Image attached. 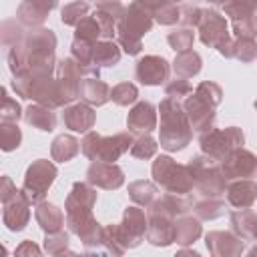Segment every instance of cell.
Here are the masks:
<instances>
[{"label":"cell","mask_w":257,"mask_h":257,"mask_svg":"<svg viewBox=\"0 0 257 257\" xmlns=\"http://www.w3.org/2000/svg\"><path fill=\"white\" fill-rule=\"evenodd\" d=\"M201 16H203V8L201 6H197V4H181V22H183V28L199 26Z\"/></svg>","instance_id":"f907efd6"},{"label":"cell","mask_w":257,"mask_h":257,"mask_svg":"<svg viewBox=\"0 0 257 257\" xmlns=\"http://www.w3.org/2000/svg\"><path fill=\"white\" fill-rule=\"evenodd\" d=\"M255 20H257V14H255Z\"/></svg>","instance_id":"94428289"},{"label":"cell","mask_w":257,"mask_h":257,"mask_svg":"<svg viewBox=\"0 0 257 257\" xmlns=\"http://www.w3.org/2000/svg\"><path fill=\"white\" fill-rule=\"evenodd\" d=\"M24 26H20L18 20H2L0 24V42L4 48L16 46L24 38Z\"/></svg>","instance_id":"60d3db41"},{"label":"cell","mask_w":257,"mask_h":257,"mask_svg":"<svg viewBox=\"0 0 257 257\" xmlns=\"http://www.w3.org/2000/svg\"><path fill=\"white\" fill-rule=\"evenodd\" d=\"M205 245L211 257H241L245 251L243 239L233 231H209L205 235Z\"/></svg>","instance_id":"ffe728a7"},{"label":"cell","mask_w":257,"mask_h":257,"mask_svg":"<svg viewBox=\"0 0 257 257\" xmlns=\"http://www.w3.org/2000/svg\"><path fill=\"white\" fill-rule=\"evenodd\" d=\"M128 197H131V201H133L135 205L149 209V207L159 199V189H157L155 183L145 181V179L133 181V183L128 185Z\"/></svg>","instance_id":"e575fe53"},{"label":"cell","mask_w":257,"mask_h":257,"mask_svg":"<svg viewBox=\"0 0 257 257\" xmlns=\"http://www.w3.org/2000/svg\"><path fill=\"white\" fill-rule=\"evenodd\" d=\"M58 175V169L52 161L48 159H36L28 165L24 173V183H22V193L28 197L30 203L38 205L46 199L48 189L52 187L54 179Z\"/></svg>","instance_id":"30bf717a"},{"label":"cell","mask_w":257,"mask_h":257,"mask_svg":"<svg viewBox=\"0 0 257 257\" xmlns=\"http://www.w3.org/2000/svg\"><path fill=\"white\" fill-rule=\"evenodd\" d=\"M86 183L98 189L116 191L124 183V171L116 163H90L86 169Z\"/></svg>","instance_id":"e0dca14e"},{"label":"cell","mask_w":257,"mask_h":257,"mask_svg":"<svg viewBox=\"0 0 257 257\" xmlns=\"http://www.w3.org/2000/svg\"><path fill=\"white\" fill-rule=\"evenodd\" d=\"M197 32H199V40L205 46L217 48V50L231 40L225 16L219 10H215L213 6L211 8H203V16H201V22L197 26Z\"/></svg>","instance_id":"4fadbf2b"},{"label":"cell","mask_w":257,"mask_h":257,"mask_svg":"<svg viewBox=\"0 0 257 257\" xmlns=\"http://www.w3.org/2000/svg\"><path fill=\"white\" fill-rule=\"evenodd\" d=\"M183 108H185L187 118L191 122V128L195 133L203 135V133L213 128V124H215V108L209 102H205L203 98H199L195 92L183 100Z\"/></svg>","instance_id":"d6986e66"},{"label":"cell","mask_w":257,"mask_h":257,"mask_svg":"<svg viewBox=\"0 0 257 257\" xmlns=\"http://www.w3.org/2000/svg\"><path fill=\"white\" fill-rule=\"evenodd\" d=\"M195 94H197L199 98H203L205 102H209L213 108H217V106L221 104V100H223V90H221V86H219L217 82H213V80H203V82H199L197 88H195Z\"/></svg>","instance_id":"bcb514c9"},{"label":"cell","mask_w":257,"mask_h":257,"mask_svg":"<svg viewBox=\"0 0 257 257\" xmlns=\"http://www.w3.org/2000/svg\"><path fill=\"white\" fill-rule=\"evenodd\" d=\"M221 171L225 179L231 181H245L251 177H257V157L247 149H235L229 157H225L221 163Z\"/></svg>","instance_id":"5bb4252c"},{"label":"cell","mask_w":257,"mask_h":257,"mask_svg":"<svg viewBox=\"0 0 257 257\" xmlns=\"http://www.w3.org/2000/svg\"><path fill=\"white\" fill-rule=\"evenodd\" d=\"M191 94H193V88H191V84L185 78H177L175 76L171 82L165 84V96L167 98H173V100H181L183 102Z\"/></svg>","instance_id":"681fc988"},{"label":"cell","mask_w":257,"mask_h":257,"mask_svg":"<svg viewBox=\"0 0 257 257\" xmlns=\"http://www.w3.org/2000/svg\"><path fill=\"white\" fill-rule=\"evenodd\" d=\"M147 225H149V219L145 211L139 209L137 205H128L122 211V221L116 223V235H118L120 245L126 251L139 247L147 235Z\"/></svg>","instance_id":"7c38bea8"},{"label":"cell","mask_w":257,"mask_h":257,"mask_svg":"<svg viewBox=\"0 0 257 257\" xmlns=\"http://www.w3.org/2000/svg\"><path fill=\"white\" fill-rule=\"evenodd\" d=\"M233 233L243 241H257V213L251 209H235L229 215Z\"/></svg>","instance_id":"4316f807"},{"label":"cell","mask_w":257,"mask_h":257,"mask_svg":"<svg viewBox=\"0 0 257 257\" xmlns=\"http://www.w3.org/2000/svg\"><path fill=\"white\" fill-rule=\"evenodd\" d=\"M12 88L20 98L32 100L34 104H42L48 108H66L70 102L62 94L58 78L54 76H38V74H24L12 78Z\"/></svg>","instance_id":"5b68a950"},{"label":"cell","mask_w":257,"mask_h":257,"mask_svg":"<svg viewBox=\"0 0 257 257\" xmlns=\"http://www.w3.org/2000/svg\"><path fill=\"white\" fill-rule=\"evenodd\" d=\"M126 128L131 135H137V137L151 135L157 128V108L149 100H139L128 110Z\"/></svg>","instance_id":"7402d4cb"},{"label":"cell","mask_w":257,"mask_h":257,"mask_svg":"<svg viewBox=\"0 0 257 257\" xmlns=\"http://www.w3.org/2000/svg\"><path fill=\"white\" fill-rule=\"evenodd\" d=\"M68 243H70L68 233L66 231H58V233H46L44 235V241H42V247L52 257V255H56L60 251H66L68 249Z\"/></svg>","instance_id":"c3c4849f"},{"label":"cell","mask_w":257,"mask_h":257,"mask_svg":"<svg viewBox=\"0 0 257 257\" xmlns=\"http://www.w3.org/2000/svg\"><path fill=\"white\" fill-rule=\"evenodd\" d=\"M80 100L84 104H88V106H102V104H106L110 100V88L100 78H94V76L82 78Z\"/></svg>","instance_id":"f1b7e54d"},{"label":"cell","mask_w":257,"mask_h":257,"mask_svg":"<svg viewBox=\"0 0 257 257\" xmlns=\"http://www.w3.org/2000/svg\"><path fill=\"white\" fill-rule=\"evenodd\" d=\"M34 217H36V223L40 225V229L44 233H58V231H62L64 221H66L62 211L54 203H48V201H42V203L36 205Z\"/></svg>","instance_id":"83f0119b"},{"label":"cell","mask_w":257,"mask_h":257,"mask_svg":"<svg viewBox=\"0 0 257 257\" xmlns=\"http://www.w3.org/2000/svg\"><path fill=\"white\" fill-rule=\"evenodd\" d=\"M52 8H56L54 0H24L16 8V20L20 22V26H26L30 30L42 28Z\"/></svg>","instance_id":"44dd1931"},{"label":"cell","mask_w":257,"mask_h":257,"mask_svg":"<svg viewBox=\"0 0 257 257\" xmlns=\"http://www.w3.org/2000/svg\"><path fill=\"white\" fill-rule=\"evenodd\" d=\"M137 98H139V88L133 82H118L110 88V100L118 106L137 104Z\"/></svg>","instance_id":"b9f144b4"},{"label":"cell","mask_w":257,"mask_h":257,"mask_svg":"<svg viewBox=\"0 0 257 257\" xmlns=\"http://www.w3.org/2000/svg\"><path fill=\"white\" fill-rule=\"evenodd\" d=\"M16 193H18L16 185L12 183V179H10L8 175H4V177H2V187H0V201H2V203H6V201H8V199H12Z\"/></svg>","instance_id":"db71d44e"},{"label":"cell","mask_w":257,"mask_h":257,"mask_svg":"<svg viewBox=\"0 0 257 257\" xmlns=\"http://www.w3.org/2000/svg\"><path fill=\"white\" fill-rule=\"evenodd\" d=\"M94 120H96L94 108L84 102L68 104L62 112V122L72 133H84V135L90 133V128L94 126Z\"/></svg>","instance_id":"603a6c76"},{"label":"cell","mask_w":257,"mask_h":257,"mask_svg":"<svg viewBox=\"0 0 257 257\" xmlns=\"http://www.w3.org/2000/svg\"><path fill=\"white\" fill-rule=\"evenodd\" d=\"M245 257H257V245H253L249 251H247V255Z\"/></svg>","instance_id":"680465c9"},{"label":"cell","mask_w":257,"mask_h":257,"mask_svg":"<svg viewBox=\"0 0 257 257\" xmlns=\"http://www.w3.org/2000/svg\"><path fill=\"white\" fill-rule=\"evenodd\" d=\"M24 120L44 133H52L56 128V112L42 104H30L28 108H24Z\"/></svg>","instance_id":"4dcf8cb0"},{"label":"cell","mask_w":257,"mask_h":257,"mask_svg":"<svg viewBox=\"0 0 257 257\" xmlns=\"http://www.w3.org/2000/svg\"><path fill=\"white\" fill-rule=\"evenodd\" d=\"M175 257H201L197 251H193V249H187V247H183L181 251H177L175 253Z\"/></svg>","instance_id":"11a10c76"},{"label":"cell","mask_w":257,"mask_h":257,"mask_svg":"<svg viewBox=\"0 0 257 257\" xmlns=\"http://www.w3.org/2000/svg\"><path fill=\"white\" fill-rule=\"evenodd\" d=\"M157 149H159V143L151 137V135H143V137H137L133 147H131V155L135 159H153L157 155Z\"/></svg>","instance_id":"f6af8a7d"},{"label":"cell","mask_w":257,"mask_h":257,"mask_svg":"<svg viewBox=\"0 0 257 257\" xmlns=\"http://www.w3.org/2000/svg\"><path fill=\"white\" fill-rule=\"evenodd\" d=\"M153 22L155 20L147 4L131 2L116 24V44L120 46V50L131 56H137L143 48V36L151 32Z\"/></svg>","instance_id":"277c9868"},{"label":"cell","mask_w":257,"mask_h":257,"mask_svg":"<svg viewBox=\"0 0 257 257\" xmlns=\"http://www.w3.org/2000/svg\"><path fill=\"white\" fill-rule=\"evenodd\" d=\"M191 175H193V183L195 189L205 197V199H219L221 195L227 193V185L229 181L225 179L221 165L205 155H195L189 163H187Z\"/></svg>","instance_id":"ba28073f"},{"label":"cell","mask_w":257,"mask_h":257,"mask_svg":"<svg viewBox=\"0 0 257 257\" xmlns=\"http://www.w3.org/2000/svg\"><path fill=\"white\" fill-rule=\"evenodd\" d=\"M22 143V131L18 122H0V149L4 153L16 151Z\"/></svg>","instance_id":"f35d334b"},{"label":"cell","mask_w":257,"mask_h":257,"mask_svg":"<svg viewBox=\"0 0 257 257\" xmlns=\"http://www.w3.org/2000/svg\"><path fill=\"white\" fill-rule=\"evenodd\" d=\"M167 42L177 54L189 52L193 48V42H195V32L191 28H175L167 34Z\"/></svg>","instance_id":"ab89813d"},{"label":"cell","mask_w":257,"mask_h":257,"mask_svg":"<svg viewBox=\"0 0 257 257\" xmlns=\"http://www.w3.org/2000/svg\"><path fill=\"white\" fill-rule=\"evenodd\" d=\"M56 34L50 28H34L8 50V68L12 76L38 74L52 76L56 72Z\"/></svg>","instance_id":"6da1fadb"},{"label":"cell","mask_w":257,"mask_h":257,"mask_svg":"<svg viewBox=\"0 0 257 257\" xmlns=\"http://www.w3.org/2000/svg\"><path fill=\"white\" fill-rule=\"evenodd\" d=\"M120 46L114 42V40H100L96 46H94V56H92V64L100 70V68H110V66H116L118 60H120Z\"/></svg>","instance_id":"d6a6232c"},{"label":"cell","mask_w":257,"mask_h":257,"mask_svg":"<svg viewBox=\"0 0 257 257\" xmlns=\"http://www.w3.org/2000/svg\"><path fill=\"white\" fill-rule=\"evenodd\" d=\"M225 203L221 199H201L193 205V213L199 221H213L225 215Z\"/></svg>","instance_id":"8d00e7d4"},{"label":"cell","mask_w":257,"mask_h":257,"mask_svg":"<svg viewBox=\"0 0 257 257\" xmlns=\"http://www.w3.org/2000/svg\"><path fill=\"white\" fill-rule=\"evenodd\" d=\"M227 203L235 209H251L257 201V183L253 179L231 181L227 185Z\"/></svg>","instance_id":"d4e9b609"},{"label":"cell","mask_w":257,"mask_h":257,"mask_svg":"<svg viewBox=\"0 0 257 257\" xmlns=\"http://www.w3.org/2000/svg\"><path fill=\"white\" fill-rule=\"evenodd\" d=\"M94 205H96V189L88 183L76 181L70 193L66 195L64 217H66L68 231L74 233L86 249L100 253L102 239H104V225H100L94 219L92 215Z\"/></svg>","instance_id":"7a4b0ae2"},{"label":"cell","mask_w":257,"mask_h":257,"mask_svg":"<svg viewBox=\"0 0 257 257\" xmlns=\"http://www.w3.org/2000/svg\"><path fill=\"white\" fill-rule=\"evenodd\" d=\"M159 114H161V124H159L161 147L169 153L187 149V145L193 141V128L183 108V102L173 98H163L159 104Z\"/></svg>","instance_id":"3957f363"},{"label":"cell","mask_w":257,"mask_h":257,"mask_svg":"<svg viewBox=\"0 0 257 257\" xmlns=\"http://www.w3.org/2000/svg\"><path fill=\"white\" fill-rule=\"evenodd\" d=\"M245 143V135L239 126H227V128H211L203 135H199V147L201 155L221 163L225 157H229L235 149H241Z\"/></svg>","instance_id":"9c48e42d"},{"label":"cell","mask_w":257,"mask_h":257,"mask_svg":"<svg viewBox=\"0 0 257 257\" xmlns=\"http://www.w3.org/2000/svg\"><path fill=\"white\" fill-rule=\"evenodd\" d=\"M133 143H135V139L128 131L126 133H116V135H110V137H102V135L90 131L80 141V151L92 163H114L126 151H131Z\"/></svg>","instance_id":"8992f818"},{"label":"cell","mask_w":257,"mask_h":257,"mask_svg":"<svg viewBox=\"0 0 257 257\" xmlns=\"http://www.w3.org/2000/svg\"><path fill=\"white\" fill-rule=\"evenodd\" d=\"M189 209H191V203L181 197V195H161L151 207H149V213H155V215H163V217H169V219H179L183 215H189Z\"/></svg>","instance_id":"484cf974"},{"label":"cell","mask_w":257,"mask_h":257,"mask_svg":"<svg viewBox=\"0 0 257 257\" xmlns=\"http://www.w3.org/2000/svg\"><path fill=\"white\" fill-rule=\"evenodd\" d=\"M88 10H90V6H88L86 2H68V4H64L62 10H60V20H62V24L76 28V24H78L82 18L88 16Z\"/></svg>","instance_id":"7bdbcfd3"},{"label":"cell","mask_w":257,"mask_h":257,"mask_svg":"<svg viewBox=\"0 0 257 257\" xmlns=\"http://www.w3.org/2000/svg\"><path fill=\"white\" fill-rule=\"evenodd\" d=\"M82 76L86 78V70L72 56L58 60V64H56V78H58V84L62 88V94L66 96L68 102H74L80 96Z\"/></svg>","instance_id":"9a60e30c"},{"label":"cell","mask_w":257,"mask_h":257,"mask_svg":"<svg viewBox=\"0 0 257 257\" xmlns=\"http://www.w3.org/2000/svg\"><path fill=\"white\" fill-rule=\"evenodd\" d=\"M74 38H76V40L90 42V44H98V42H100L98 38H102V32H100V26H98L96 18H94V16L82 18V20L76 24V28H74Z\"/></svg>","instance_id":"74e56055"},{"label":"cell","mask_w":257,"mask_h":257,"mask_svg":"<svg viewBox=\"0 0 257 257\" xmlns=\"http://www.w3.org/2000/svg\"><path fill=\"white\" fill-rule=\"evenodd\" d=\"M78 257H106V255H104V253H96V251H94V253L88 251V253H82V255H78Z\"/></svg>","instance_id":"6f0895ef"},{"label":"cell","mask_w":257,"mask_h":257,"mask_svg":"<svg viewBox=\"0 0 257 257\" xmlns=\"http://www.w3.org/2000/svg\"><path fill=\"white\" fill-rule=\"evenodd\" d=\"M223 12L231 18L235 38H257V2L255 0H231L223 4Z\"/></svg>","instance_id":"8fae6325"},{"label":"cell","mask_w":257,"mask_h":257,"mask_svg":"<svg viewBox=\"0 0 257 257\" xmlns=\"http://www.w3.org/2000/svg\"><path fill=\"white\" fill-rule=\"evenodd\" d=\"M14 257H42V249L34 241H22L14 249Z\"/></svg>","instance_id":"f5cc1de1"},{"label":"cell","mask_w":257,"mask_h":257,"mask_svg":"<svg viewBox=\"0 0 257 257\" xmlns=\"http://www.w3.org/2000/svg\"><path fill=\"white\" fill-rule=\"evenodd\" d=\"M24 118V110L16 98L8 96V90L2 88V104H0V122H18Z\"/></svg>","instance_id":"ee69618b"},{"label":"cell","mask_w":257,"mask_h":257,"mask_svg":"<svg viewBox=\"0 0 257 257\" xmlns=\"http://www.w3.org/2000/svg\"><path fill=\"white\" fill-rule=\"evenodd\" d=\"M169 70H171V64L167 58L159 54H147L137 60L135 76L145 86H159L169 78Z\"/></svg>","instance_id":"2e32d148"},{"label":"cell","mask_w":257,"mask_h":257,"mask_svg":"<svg viewBox=\"0 0 257 257\" xmlns=\"http://www.w3.org/2000/svg\"><path fill=\"white\" fill-rule=\"evenodd\" d=\"M80 151V143L72 135H58L50 145V157L56 163L72 161Z\"/></svg>","instance_id":"836d02e7"},{"label":"cell","mask_w":257,"mask_h":257,"mask_svg":"<svg viewBox=\"0 0 257 257\" xmlns=\"http://www.w3.org/2000/svg\"><path fill=\"white\" fill-rule=\"evenodd\" d=\"M171 68H173V72H175L177 78H185V80H187V78H193V76H197V74L201 72V68H203V58H201V54L195 52V50L181 52V54L175 56Z\"/></svg>","instance_id":"1f68e13d"},{"label":"cell","mask_w":257,"mask_h":257,"mask_svg":"<svg viewBox=\"0 0 257 257\" xmlns=\"http://www.w3.org/2000/svg\"><path fill=\"white\" fill-rule=\"evenodd\" d=\"M253 104H255V108H257V100H255V102H253Z\"/></svg>","instance_id":"91938a15"},{"label":"cell","mask_w":257,"mask_h":257,"mask_svg":"<svg viewBox=\"0 0 257 257\" xmlns=\"http://www.w3.org/2000/svg\"><path fill=\"white\" fill-rule=\"evenodd\" d=\"M203 235V225L193 215H183L175 221V243L189 247Z\"/></svg>","instance_id":"f546056e"},{"label":"cell","mask_w":257,"mask_h":257,"mask_svg":"<svg viewBox=\"0 0 257 257\" xmlns=\"http://www.w3.org/2000/svg\"><path fill=\"white\" fill-rule=\"evenodd\" d=\"M30 205L32 203L22 193V189H18V193L12 199L2 203V223L6 225L8 231H22L28 225V221H30Z\"/></svg>","instance_id":"ac0fdd59"},{"label":"cell","mask_w":257,"mask_h":257,"mask_svg":"<svg viewBox=\"0 0 257 257\" xmlns=\"http://www.w3.org/2000/svg\"><path fill=\"white\" fill-rule=\"evenodd\" d=\"M52 257H78V253L66 249V251H60V253H56V255H52Z\"/></svg>","instance_id":"9f6ffc18"},{"label":"cell","mask_w":257,"mask_h":257,"mask_svg":"<svg viewBox=\"0 0 257 257\" xmlns=\"http://www.w3.org/2000/svg\"><path fill=\"white\" fill-rule=\"evenodd\" d=\"M233 58L249 64L257 58V40H249V38H235V46H233Z\"/></svg>","instance_id":"7dc6e473"},{"label":"cell","mask_w":257,"mask_h":257,"mask_svg":"<svg viewBox=\"0 0 257 257\" xmlns=\"http://www.w3.org/2000/svg\"><path fill=\"white\" fill-rule=\"evenodd\" d=\"M151 173H153L155 183L171 195H181L183 197V195L191 193L193 187H195L189 167L177 163L169 155H159L151 165Z\"/></svg>","instance_id":"52a82bcc"},{"label":"cell","mask_w":257,"mask_h":257,"mask_svg":"<svg viewBox=\"0 0 257 257\" xmlns=\"http://www.w3.org/2000/svg\"><path fill=\"white\" fill-rule=\"evenodd\" d=\"M147 8L153 14V20L163 26H173L181 22V6L173 2H149Z\"/></svg>","instance_id":"d590c367"},{"label":"cell","mask_w":257,"mask_h":257,"mask_svg":"<svg viewBox=\"0 0 257 257\" xmlns=\"http://www.w3.org/2000/svg\"><path fill=\"white\" fill-rule=\"evenodd\" d=\"M96 10H102V12H106V14H110V16H114L116 20H120L122 18V14H124V4H120V2H116V0H100V2H96V6H94Z\"/></svg>","instance_id":"816d5d0a"},{"label":"cell","mask_w":257,"mask_h":257,"mask_svg":"<svg viewBox=\"0 0 257 257\" xmlns=\"http://www.w3.org/2000/svg\"><path fill=\"white\" fill-rule=\"evenodd\" d=\"M149 225H147V241L155 247H169L171 243H175V219L163 217V215H155L149 213L147 215Z\"/></svg>","instance_id":"cb8c5ba5"}]
</instances>
